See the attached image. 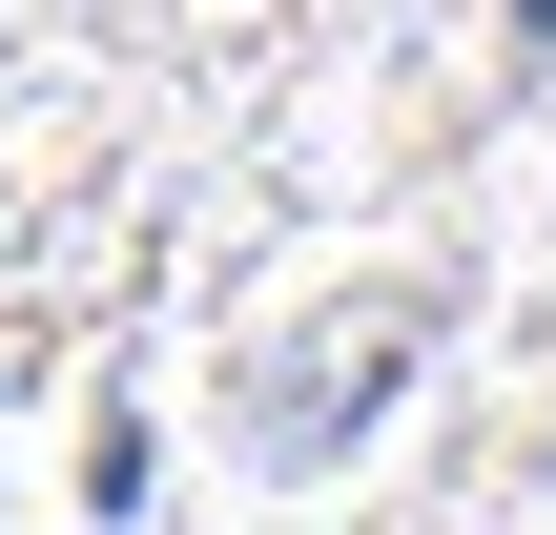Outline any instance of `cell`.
<instances>
[{"label": "cell", "mask_w": 556, "mask_h": 535, "mask_svg": "<svg viewBox=\"0 0 556 535\" xmlns=\"http://www.w3.org/2000/svg\"><path fill=\"white\" fill-rule=\"evenodd\" d=\"M516 41H556V0H516Z\"/></svg>", "instance_id": "1"}]
</instances>
